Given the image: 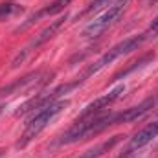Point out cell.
Listing matches in <instances>:
<instances>
[{"instance_id":"1","label":"cell","mask_w":158,"mask_h":158,"mask_svg":"<svg viewBox=\"0 0 158 158\" xmlns=\"http://www.w3.org/2000/svg\"><path fill=\"white\" fill-rule=\"evenodd\" d=\"M112 125H119V112L98 114V116H90V118L76 119V123L72 127H68L59 138H55L52 147L70 145V143H76L79 140H86V138L98 136V134H101L103 131H107Z\"/></svg>"},{"instance_id":"2","label":"cell","mask_w":158,"mask_h":158,"mask_svg":"<svg viewBox=\"0 0 158 158\" xmlns=\"http://www.w3.org/2000/svg\"><path fill=\"white\" fill-rule=\"evenodd\" d=\"M149 39V35L143 31V33H140V35H132V37H127V39H123L121 42L118 44H114L110 50H107L99 59H96L94 63H90V64H86L85 66V70L79 74L77 77H74L77 81V85L81 86L85 81L88 77H92V76H96L98 72H101L105 66H109L110 63H114L116 59L119 57H123V55H127V53H131V52H134V50H138L145 40Z\"/></svg>"},{"instance_id":"3","label":"cell","mask_w":158,"mask_h":158,"mask_svg":"<svg viewBox=\"0 0 158 158\" xmlns=\"http://www.w3.org/2000/svg\"><path fill=\"white\" fill-rule=\"evenodd\" d=\"M68 105H70V99H64L63 98V99H57V101L46 105L44 109H40L37 112H33V116L28 119V123L24 127V132H22L20 140L17 142V149H24L33 138H37L40 132L50 125V121L55 118V116H59Z\"/></svg>"},{"instance_id":"4","label":"cell","mask_w":158,"mask_h":158,"mask_svg":"<svg viewBox=\"0 0 158 158\" xmlns=\"http://www.w3.org/2000/svg\"><path fill=\"white\" fill-rule=\"evenodd\" d=\"M127 4H129V0H114L99 17H96L94 20H90L85 26V30H83L81 35L85 39H98L99 35H103L110 26H114L119 20V17L127 9Z\"/></svg>"},{"instance_id":"5","label":"cell","mask_w":158,"mask_h":158,"mask_svg":"<svg viewBox=\"0 0 158 158\" xmlns=\"http://www.w3.org/2000/svg\"><path fill=\"white\" fill-rule=\"evenodd\" d=\"M66 20H68V13H64V15L57 17L55 20H52V22H50L42 31H39V35H35V39H31L26 46H24V48H22V50H20V52H19V53H17V57L13 59L11 66H13V68H15V66H19V64H20L22 61H26V59H28L35 50H39L40 46H42V44H46L48 40H52L57 33H59V31H61V30H63V26L66 24Z\"/></svg>"},{"instance_id":"6","label":"cell","mask_w":158,"mask_h":158,"mask_svg":"<svg viewBox=\"0 0 158 158\" xmlns=\"http://www.w3.org/2000/svg\"><path fill=\"white\" fill-rule=\"evenodd\" d=\"M53 74H44L42 70H35V72H30V74H24L22 77L15 79L11 83H7L6 86L0 88V99L7 98V96H13V94H20V92H30L33 88H42L46 83H48V77H52Z\"/></svg>"},{"instance_id":"7","label":"cell","mask_w":158,"mask_h":158,"mask_svg":"<svg viewBox=\"0 0 158 158\" xmlns=\"http://www.w3.org/2000/svg\"><path fill=\"white\" fill-rule=\"evenodd\" d=\"M123 92H125V85H118V86H114L110 92H107V94L99 96L98 99L90 101V103H88V105H86V107H85L81 112H79L77 119L90 118V116H98L99 112H103L105 109H109L110 105H114L119 98L123 96Z\"/></svg>"},{"instance_id":"8","label":"cell","mask_w":158,"mask_h":158,"mask_svg":"<svg viewBox=\"0 0 158 158\" xmlns=\"http://www.w3.org/2000/svg\"><path fill=\"white\" fill-rule=\"evenodd\" d=\"M158 105V92L151 94L149 98H145L143 101H140L138 105L131 107V109H125L119 112V123H132L136 119L143 118L147 112H151L155 107Z\"/></svg>"},{"instance_id":"9","label":"cell","mask_w":158,"mask_h":158,"mask_svg":"<svg viewBox=\"0 0 158 158\" xmlns=\"http://www.w3.org/2000/svg\"><path fill=\"white\" fill-rule=\"evenodd\" d=\"M70 2H74V0H52L50 4H46L44 7H40L37 13H33L31 17H28V20L22 22L15 31H20V30L30 28L31 24H35V22H37L39 19H42V17H53V15H57V13H63V11L70 6Z\"/></svg>"},{"instance_id":"10","label":"cell","mask_w":158,"mask_h":158,"mask_svg":"<svg viewBox=\"0 0 158 158\" xmlns=\"http://www.w3.org/2000/svg\"><path fill=\"white\" fill-rule=\"evenodd\" d=\"M158 136V119L147 123L143 129H140L138 132H134V136L131 138L129 142V147H127V153H134L142 147H145L147 143H151L155 138Z\"/></svg>"},{"instance_id":"11","label":"cell","mask_w":158,"mask_h":158,"mask_svg":"<svg viewBox=\"0 0 158 158\" xmlns=\"http://www.w3.org/2000/svg\"><path fill=\"white\" fill-rule=\"evenodd\" d=\"M123 138H125L123 134H114V136H110V138L103 140L101 143H98V145H94V147H90V149L83 151V153H81L79 156H76V158H101L103 155H107L109 151H112L119 142L123 140Z\"/></svg>"},{"instance_id":"12","label":"cell","mask_w":158,"mask_h":158,"mask_svg":"<svg viewBox=\"0 0 158 158\" xmlns=\"http://www.w3.org/2000/svg\"><path fill=\"white\" fill-rule=\"evenodd\" d=\"M156 55H155V52H149V53H143L142 57H138L136 61H132V63H129L125 68H121L119 72H116L112 77L109 79V83L112 85V83H118V81H121V79H125L127 76H131L132 72H136V70H140V68H143V66H147L153 59H155Z\"/></svg>"},{"instance_id":"13","label":"cell","mask_w":158,"mask_h":158,"mask_svg":"<svg viewBox=\"0 0 158 158\" xmlns=\"http://www.w3.org/2000/svg\"><path fill=\"white\" fill-rule=\"evenodd\" d=\"M114 0H92L81 13H79V17H85V15H90V13H96V11H99V9H107L110 4H112Z\"/></svg>"},{"instance_id":"14","label":"cell","mask_w":158,"mask_h":158,"mask_svg":"<svg viewBox=\"0 0 158 158\" xmlns=\"http://www.w3.org/2000/svg\"><path fill=\"white\" fill-rule=\"evenodd\" d=\"M22 11H24V7H20L17 4H0V19H7V17L19 15Z\"/></svg>"},{"instance_id":"15","label":"cell","mask_w":158,"mask_h":158,"mask_svg":"<svg viewBox=\"0 0 158 158\" xmlns=\"http://www.w3.org/2000/svg\"><path fill=\"white\" fill-rule=\"evenodd\" d=\"M131 156H132V153H127V151H125V153H123L119 158H131Z\"/></svg>"},{"instance_id":"16","label":"cell","mask_w":158,"mask_h":158,"mask_svg":"<svg viewBox=\"0 0 158 158\" xmlns=\"http://www.w3.org/2000/svg\"><path fill=\"white\" fill-rule=\"evenodd\" d=\"M4 109H6V105H0V116L4 114Z\"/></svg>"},{"instance_id":"17","label":"cell","mask_w":158,"mask_h":158,"mask_svg":"<svg viewBox=\"0 0 158 158\" xmlns=\"http://www.w3.org/2000/svg\"><path fill=\"white\" fill-rule=\"evenodd\" d=\"M2 155H4V151H2V149H0V156H2Z\"/></svg>"},{"instance_id":"18","label":"cell","mask_w":158,"mask_h":158,"mask_svg":"<svg viewBox=\"0 0 158 158\" xmlns=\"http://www.w3.org/2000/svg\"><path fill=\"white\" fill-rule=\"evenodd\" d=\"M149 2H151V4H155V2H156V0H149Z\"/></svg>"}]
</instances>
